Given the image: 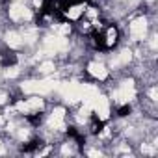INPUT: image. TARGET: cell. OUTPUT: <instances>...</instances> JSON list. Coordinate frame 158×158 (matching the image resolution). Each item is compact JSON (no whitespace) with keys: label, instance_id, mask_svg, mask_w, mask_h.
Masks as SVG:
<instances>
[{"label":"cell","instance_id":"obj_1","mask_svg":"<svg viewBox=\"0 0 158 158\" xmlns=\"http://www.w3.org/2000/svg\"><path fill=\"white\" fill-rule=\"evenodd\" d=\"M91 4L93 0H56V21L74 26Z\"/></svg>","mask_w":158,"mask_h":158},{"label":"cell","instance_id":"obj_3","mask_svg":"<svg viewBox=\"0 0 158 158\" xmlns=\"http://www.w3.org/2000/svg\"><path fill=\"white\" fill-rule=\"evenodd\" d=\"M132 114V104H128V102H123V104H119L117 108H115V115L119 117V119H125V117H128Z\"/></svg>","mask_w":158,"mask_h":158},{"label":"cell","instance_id":"obj_2","mask_svg":"<svg viewBox=\"0 0 158 158\" xmlns=\"http://www.w3.org/2000/svg\"><path fill=\"white\" fill-rule=\"evenodd\" d=\"M89 41H91V47L95 52H101V54H106L110 50H114L119 41H121V32L117 28V24L110 23V21H104V24L93 34L89 35Z\"/></svg>","mask_w":158,"mask_h":158}]
</instances>
